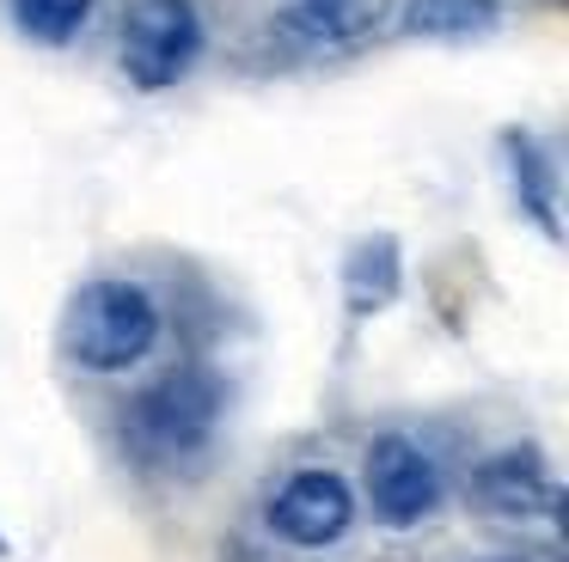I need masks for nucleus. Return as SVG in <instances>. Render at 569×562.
Here are the masks:
<instances>
[{
	"label": "nucleus",
	"instance_id": "obj_1",
	"mask_svg": "<svg viewBox=\"0 0 569 562\" xmlns=\"http://www.w3.org/2000/svg\"><path fill=\"white\" fill-rule=\"evenodd\" d=\"M62 342L87 373H129L160 342V305L141 281H123V275L87 281L68 305Z\"/></svg>",
	"mask_w": 569,
	"mask_h": 562
},
{
	"label": "nucleus",
	"instance_id": "obj_2",
	"mask_svg": "<svg viewBox=\"0 0 569 562\" xmlns=\"http://www.w3.org/2000/svg\"><path fill=\"white\" fill-rule=\"evenodd\" d=\"M221 410H227L221 373L172 367V373H160L153 385L136 391V403L123 415V434L141 459H190V452H202L214 440Z\"/></svg>",
	"mask_w": 569,
	"mask_h": 562
},
{
	"label": "nucleus",
	"instance_id": "obj_3",
	"mask_svg": "<svg viewBox=\"0 0 569 562\" xmlns=\"http://www.w3.org/2000/svg\"><path fill=\"white\" fill-rule=\"evenodd\" d=\"M202 56V19L190 0H136L123 12V73L148 92L178 86Z\"/></svg>",
	"mask_w": 569,
	"mask_h": 562
},
{
	"label": "nucleus",
	"instance_id": "obj_4",
	"mask_svg": "<svg viewBox=\"0 0 569 562\" xmlns=\"http://www.w3.org/2000/svg\"><path fill=\"white\" fill-rule=\"evenodd\" d=\"M361 483H368V508L380 525H422L435 508H441V471L435 459L417 446L410 434H380L368 446V464H361Z\"/></svg>",
	"mask_w": 569,
	"mask_h": 562
},
{
	"label": "nucleus",
	"instance_id": "obj_5",
	"mask_svg": "<svg viewBox=\"0 0 569 562\" xmlns=\"http://www.w3.org/2000/svg\"><path fill=\"white\" fill-rule=\"evenodd\" d=\"M356 525V489L331 464H307L270 495V532L295 550H325Z\"/></svg>",
	"mask_w": 569,
	"mask_h": 562
},
{
	"label": "nucleus",
	"instance_id": "obj_6",
	"mask_svg": "<svg viewBox=\"0 0 569 562\" xmlns=\"http://www.w3.org/2000/svg\"><path fill=\"white\" fill-rule=\"evenodd\" d=\"M471 501L496 520H551L557 513V476L532 446H508L471 471Z\"/></svg>",
	"mask_w": 569,
	"mask_h": 562
},
{
	"label": "nucleus",
	"instance_id": "obj_7",
	"mask_svg": "<svg viewBox=\"0 0 569 562\" xmlns=\"http://www.w3.org/2000/svg\"><path fill=\"white\" fill-rule=\"evenodd\" d=\"M386 0H282V31L300 43H349L380 19Z\"/></svg>",
	"mask_w": 569,
	"mask_h": 562
},
{
	"label": "nucleus",
	"instance_id": "obj_8",
	"mask_svg": "<svg viewBox=\"0 0 569 562\" xmlns=\"http://www.w3.org/2000/svg\"><path fill=\"white\" fill-rule=\"evenodd\" d=\"M508 165H515V195L527 202V214L557 239V171H551V153H545L539 141H527V134H508Z\"/></svg>",
	"mask_w": 569,
	"mask_h": 562
},
{
	"label": "nucleus",
	"instance_id": "obj_9",
	"mask_svg": "<svg viewBox=\"0 0 569 562\" xmlns=\"http://www.w3.org/2000/svg\"><path fill=\"white\" fill-rule=\"evenodd\" d=\"M398 288V244L392 239H368L356 257H349V275H343V293L356 312H373V305H386Z\"/></svg>",
	"mask_w": 569,
	"mask_h": 562
},
{
	"label": "nucleus",
	"instance_id": "obj_10",
	"mask_svg": "<svg viewBox=\"0 0 569 562\" xmlns=\"http://www.w3.org/2000/svg\"><path fill=\"white\" fill-rule=\"evenodd\" d=\"M502 0H410L405 7V24L417 37H471L496 19Z\"/></svg>",
	"mask_w": 569,
	"mask_h": 562
},
{
	"label": "nucleus",
	"instance_id": "obj_11",
	"mask_svg": "<svg viewBox=\"0 0 569 562\" xmlns=\"http://www.w3.org/2000/svg\"><path fill=\"white\" fill-rule=\"evenodd\" d=\"M13 19L38 43H68L92 19V0H13Z\"/></svg>",
	"mask_w": 569,
	"mask_h": 562
},
{
	"label": "nucleus",
	"instance_id": "obj_12",
	"mask_svg": "<svg viewBox=\"0 0 569 562\" xmlns=\"http://www.w3.org/2000/svg\"><path fill=\"white\" fill-rule=\"evenodd\" d=\"M0 556H7V544H0Z\"/></svg>",
	"mask_w": 569,
	"mask_h": 562
}]
</instances>
